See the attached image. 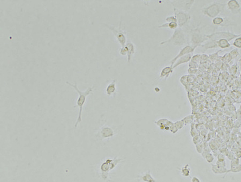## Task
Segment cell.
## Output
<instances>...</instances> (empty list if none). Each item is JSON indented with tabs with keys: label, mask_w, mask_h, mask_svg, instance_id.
<instances>
[{
	"label": "cell",
	"mask_w": 241,
	"mask_h": 182,
	"mask_svg": "<svg viewBox=\"0 0 241 182\" xmlns=\"http://www.w3.org/2000/svg\"><path fill=\"white\" fill-rule=\"evenodd\" d=\"M66 83L75 89V90L78 94L79 96L78 99L77 100L76 105L78 107L79 110L78 116L75 125V127H77V126L80 123L82 120L83 109V106L84 105L85 103L86 102V98L88 95L92 94L93 89H94V86H90L85 91H81L78 88V87L77 86L76 83L73 84L69 82H66Z\"/></svg>",
	"instance_id": "cell-1"
},
{
	"label": "cell",
	"mask_w": 241,
	"mask_h": 182,
	"mask_svg": "<svg viewBox=\"0 0 241 182\" xmlns=\"http://www.w3.org/2000/svg\"><path fill=\"white\" fill-rule=\"evenodd\" d=\"M186 36L184 32L181 28H177L174 30V33L171 38L161 42L160 45H164L166 44H172L174 46H182L186 43Z\"/></svg>",
	"instance_id": "cell-2"
},
{
	"label": "cell",
	"mask_w": 241,
	"mask_h": 182,
	"mask_svg": "<svg viewBox=\"0 0 241 182\" xmlns=\"http://www.w3.org/2000/svg\"><path fill=\"white\" fill-rule=\"evenodd\" d=\"M225 4L220 2H214L209 6L204 7L202 9V12L204 15L210 18L218 17L221 12H223L225 7Z\"/></svg>",
	"instance_id": "cell-3"
},
{
	"label": "cell",
	"mask_w": 241,
	"mask_h": 182,
	"mask_svg": "<svg viewBox=\"0 0 241 182\" xmlns=\"http://www.w3.org/2000/svg\"><path fill=\"white\" fill-rule=\"evenodd\" d=\"M207 35L202 33L199 28L192 30L190 32V43L194 47H197L203 45L204 42L208 41Z\"/></svg>",
	"instance_id": "cell-4"
},
{
	"label": "cell",
	"mask_w": 241,
	"mask_h": 182,
	"mask_svg": "<svg viewBox=\"0 0 241 182\" xmlns=\"http://www.w3.org/2000/svg\"><path fill=\"white\" fill-rule=\"evenodd\" d=\"M104 26H106L107 28L110 30L112 32L114 33L116 38L118 40V43L121 46V47H124L126 46L127 42V36L126 32L122 29V20L120 23L118 28H116L113 26H109L106 24H104Z\"/></svg>",
	"instance_id": "cell-5"
},
{
	"label": "cell",
	"mask_w": 241,
	"mask_h": 182,
	"mask_svg": "<svg viewBox=\"0 0 241 182\" xmlns=\"http://www.w3.org/2000/svg\"><path fill=\"white\" fill-rule=\"evenodd\" d=\"M207 35L208 39H211L218 40L219 39H227L230 42L231 40H234L236 38L241 36V33L236 35L232 32L227 31L216 32L210 35Z\"/></svg>",
	"instance_id": "cell-6"
},
{
	"label": "cell",
	"mask_w": 241,
	"mask_h": 182,
	"mask_svg": "<svg viewBox=\"0 0 241 182\" xmlns=\"http://www.w3.org/2000/svg\"><path fill=\"white\" fill-rule=\"evenodd\" d=\"M174 16L176 18L179 28H181L186 24L188 23L191 18V16L188 12L174 8Z\"/></svg>",
	"instance_id": "cell-7"
},
{
	"label": "cell",
	"mask_w": 241,
	"mask_h": 182,
	"mask_svg": "<svg viewBox=\"0 0 241 182\" xmlns=\"http://www.w3.org/2000/svg\"><path fill=\"white\" fill-rule=\"evenodd\" d=\"M195 1H172V4L174 8L177 9L178 10H183L184 12H188L192 8V6L194 3Z\"/></svg>",
	"instance_id": "cell-8"
},
{
	"label": "cell",
	"mask_w": 241,
	"mask_h": 182,
	"mask_svg": "<svg viewBox=\"0 0 241 182\" xmlns=\"http://www.w3.org/2000/svg\"><path fill=\"white\" fill-rule=\"evenodd\" d=\"M197 47H194L191 45H186L185 46H184V47H183L182 49H181L180 51L179 52V53H178V54L171 61V66L172 67L173 65L174 64V63L176 62V61L180 58L181 57L184 56V55H186V54H192L194 53V50L196 49Z\"/></svg>",
	"instance_id": "cell-9"
},
{
	"label": "cell",
	"mask_w": 241,
	"mask_h": 182,
	"mask_svg": "<svg viewBox=\"0 0 241 182\" xmlns=\"http://www.w3.org/2000/svg\"><path fill=\"white\" fill-rule=\"evenodd\" d=\"M228 9L234 15L239 14L241 12V6L236 0H230L227 3Z\"/></svg>",
	"instance_id": "cell-10"
},
{
	"label": "cell",
	"mask_w": 241,
	"mask_h": 182,
	"mask_svg": "<svg viewBox=\"0 0 241 182\" xmlns=\"http://www.w3.org/2000/svg\"><path fill=\"white\" fill-rule=\"evenodd\" d=\"M114 130L111 127L108 126L102 127L99 132L100 137L102 139H107L109 138L113 137L115 135Z\"/></svg>",
	"instance_id": "cell-11"
},
{
	"label": "cell",
	"mask_w": 241,
	"mask_h": 182,
	"mask_svg": "<svg viewBox=\"0 0 241 182\" xmlns=\"http://www.w3.org/2000/svg\"><path fill=\"white\" fill-rule=\"evenodd\" d=\"M192 54H186V55L183 56V57H181L180 58H178L176 62L174 63V64L172 66V68L173 69L176 68L177 67L179 66L180 65H182L185 63H188L189 61L191 60L192 59Z\"/></svg>",
	"instance_id": "cell-12"
},
{
	"label": "cell",
	"mask_w": 241,
	"mask_h": 182,
	"mask_svg": "<svg viewBox=\"0 0 241 182\" xmlns=\"http://www.w3.org/2000/svg\"><path fill=\"white\" fill-rule=\"evenodd\" d=\"M200 46L203 48L204 52L207 51L208 49H217L218 48V45H217V40L209 39L208 41H206L205 43L203 44Z\"/></svg>",
	"instance_id": "cell-13"
},
{
	"label": "cell",
	"mask_w": 241,
	"mask_h": 182,
	"mask_svg": "<svg viewBox=\"0 0 241 182\" xmlns=\"http://www.w3.org/2000/svg\"><path fill=\"white\" fill-rule=\"evenodd\" d=\"M138 178L140 181L144 182H158L153 178L150 170L144 174L139 175L138 176Z\"/></svg>",
	"instance_id": "cell-14"
},
{
	"label": "cell",
	"mask_w": 241,
	"mask_h": 182,
	"mask_svg": "<svg viewBox=\"0 0 241 182\" xmlns=\"http://www.w3.org/2000/svg\"><path fill=\"white\" fill-rule=\"evenodd\" d=\"M211 170L214 174H225V176L226 173L227 172L228 169L226 167H221V166H218L217 165L211 164Z\"/></svg>",
	"instance_id": "cell-15"
},
{
	"label": "cell",
	"mask_w": 241,
	"mask_h": 182,
	"mask_svg": "<svg viewBox=\"0 0 241 182\" xmlns=\"http://www.w3.org/2000/svg\"><path fill=\"white\" fill-rule=\"evenodd\" d=\"M155 124L160 128V129L161 130H165V128L166 126H168L170 127L172 124L174 123L172 121L169 120L166 118H162L160 119H159L157 121L154 122Z\"/></svg>",
	"instance_id": "cell-16"
},
{
	"label": "cell",
	"mask_w": 241,
	"mask_h": 182,
	"mask_svg": "<svg viewBox=\"0 0 241 182\" xmlns=\"http://www.w3.org/2000/svg\"><path fill=\"white\" fill-rule=\"evenodd\" d=\"M126 46L127 49V61L128 63H130L132 60V56L135 52V45L133 43H132V42H129L127 43Z\"/></svg>",
	"instance_id": "cell-17"
},
{
	"label": "cell",
	"mask_w": 241,
	"mask_h": 182,
	"mask_svg": "<svg viewBox=\"0 0 241 182\" xmlns=\"http://www.w3.org/2000/svg\"><path fill=\"white\" fill-rule=\"evenodd\" d=\"M116 80L113 81L112 82L110 83L106 88V92L108 96H110L113 94H115L116 91Z\"/></svg>",
	"instance_id": "cell-18"
},
{
	"label": "cell",
	"mask_w": 241,
	"mask_h": 182,
	"mask_svg": "<svg viewBox=\"0 0 241 182\" xmlns=\"http://www.w3.org/2000/svg\"><path fill=\"white\" fill-rule=\"evenodd\" d=\"M173 72V69L171 66L165 67V68L162 69L161 72L160 77L161 78H167L168 77L171 73Z\"/></svg>",
	"instance_id": "cell-19"
},
{
	"label": "cell",
	"mask_w": 241,
	"mask_h": 182,
	"mask_svg": "<svg viewBox=\"0 0 241 182\" xmlns=\"http://www.w3.org/2000/svg\"><path fill=\"white\" fill-rule=\"evenodd\" d=\"M217 45L218 48L221 49H228L231 46V44L230 41L225 39H221L217 40Z\"/></svg>",
	"instance_id": "cell-20"
},
{
	"label": "cell",
	"mask_w": 241,
	"mask_h": 182,
	"mask_svg": "<svg viewBox=\"0 0 241 182\" xmlns=\"http://www.w3.org/2000/svg\"><path fill=\"white\" fill-rule=\"evenodd\" d=\"M180 170L181 174L183 177H188L190 176L191 174V169L189 164H186L181 168H178Z\"/></svg>",
	"instance_id": "cell-21"
},
{
	"label": "cell",
	"mask_w": 241,
	"mask_h": 182,
	"mask_svg": "<svg viewBox=\"0 0 241 182\" xmlns=\"http://www.w3.org/2000/svg\"><path fill=\"white\" fill-rule=\"evenodd\" d=\"M107 161L109 163L110 168V170H113V169L115 168L116 166L119 164L120 163L122 162L123 161L122 159H118V158H114V159H107Z\"/></svg>",
	"instance_id": "cell-22"
},
{
	"label": "cell",
	"mask_w": 241,
	"mask_h": 182,
	"mask_svg": "<svg viewBox=\"0 0 241 182\" xmlns=\"http://www.w3.org/2000/svg\"><path fill=\"white\" fill-rule=\"evenodd\" d=\"M237 24L231 18L229 17H224V22L222 24L221 27H228L230 26H237Z\"/></svg>",
	"instance_id": "cell-23"
},
{
	"label": "cell",
	"mask_w": 241,
	"mask_h": 182,
	"mask_svg": "<svg viewBox=\"0 0 241 182\" xmlns=\"http://www.w3.org/2000/svg\"><path fill=\"white\" fill-rule=\"evenodd\" d=\"M178 27V25L176 22H172V23H166L163 24L162 25L159 26V28H168L170 29L175 30L177 29Z\"/></svg>",
	"instance_id": "cell-24"
},
{
	"label": "cell",
	"mask_w": 241,
	"mask_h": 182,
	"mask_svg": "<svg viewBox=\"0 0 241 182\" xmlns=\"http://www.w3.org/2000/svg\"><path fill=\"white\" fill-rule=\"evenodd\" d=\"M240 172H241V163L240 165H238V166L230 167V169H228L227 172L225 176L223 178H225L226 176V175L228 174H229V173L236 174V173H239Z\"/></svg>",
	"instance_id": "cell-25"
},
{
	"label": "cell",
	"mask_w": 241,
	"mask_h": 182,
	"mask_svg": "<svg viewBox=\"0 0 241 182\" xmlns=\"http://www.w3.org/2000/svg\"><path fill=\"white\" fill-rule=\"evenodd\" d=\"M224 22V17H221V16H218L214 18L212 20V23L214 26H221L222 23Z\"/></svg>",
	"instance_id": "cell-26"
},
{
	"label": "cell",
	"mask_w": 241,
	"mask_h": 182,
	"mask_svg": "<svg viewBox=\"0 0 241 182\" xmlns=\"http://www.w3.org/2000/svg\"><path fill=\"white\" fill-rule=\"evenodd\" d=\"M203 158L206 160L207 162L211 164L213 162L214 159H215V156H214L213 153L211 152V153H208L207 154L205 155Z\"/></svg>",
	"instance_id": "cell-27"
},
{
	"label": "cell",
	"mask_w": 241,
	"mask_h": 182,
	"mask_svg": "<svg viewBox=\"0 0 241 182\" xmlns=\"http://www.w3.org/2000/svg\"><path fill=\"white\" fill-rule=\"evenodd\" d=\"M182 120L184 122L185 126L189 125V124H191L193 122V120H194V116H192V115H189V116L184 117Z\"/></svg>",
	"instance_id": "cell-28"
},
{
	"label": "cell",
	"mask_w": 241,
	"mask_h": 182,
	"mask_svg": "<svg viewBox=\"0 0 241 182\" xmlns=\"http://www.w3.org/2000/svg\"><path fill=\"white\" fill-rule=\"evenodd\" d=\"M203 137L200 134L196 135L192 138V141H193V143L194 145H197V144H199V143L203 142Z\"/></svg>",
	"instance_id": "cell-29"
},
{
	"label": "cell",
	"mask_w": 241,
	"mask_h": 182,
	"mask_svg": "<svg viewBox=\"0 0 241 182\" xmlns=\"http://www.w3.org/2000/svg\"><path fill=\"white\" fill-rule=\"evenodd\" d=\"M231 151L233 152L234 154L235 155V157L239 159H241V148H239L237 146L235 148H234L233 149V151Z\"/></svg>",
	"instance_id": "cell-30"
},
{
	"label": "cell",
	"mask_w": 241,
	"mask_h": 182,
	"mask_svg": "<svg viewBox=\"0 0 241 182\" xmlns=\"http://www.w3.org/2000/svg\"><path fill=\"white\" fill-rule=\"evenodd\" d=\"M233 45L234 46L236 47V49H241V36H239V37L234 39L233 43Z\"/></svg>",
	"instance_id": "cell-31"
},
{
	"label": "cell",
	"mask_w": 241,
	"mask_h": 182,
	"mask_svg": "<svg viewBox=\"0 0 241 182\" xmlns=\"http://www.w3.org/2000/svg\"><path fill=\"white\" fill-rule=\"evenodd\" d=\"M195 147H196V151L198 154H202L203 152L204 151V142H202L201 143L197 144V145H195Z\"/></svg>",
	"instance_id": "cell-32"
},
{
	"label": "cell",
	"mask_w": 241,
	"mask_h": 182,
	"mask_svg": "<svg viewBox=\"0 0 241 182\" xmlns=\"http://www.w3.org/2000/svg\"><path fill=\"white\" fill-rule=\"evenodd\" d=\"M221 60L224 63H229L233 59L231 58V55H230V53H225V54L222 57Z\"/></svg>",
	"instance_id": "cell-33"
},
{
	"label": "cell",
	"mask_w": 241,
	"mask_h": 182,
	"mask_svg": "<svg viewBox=\"0 0 241 182\" xmlns=\"http://www.w3.org/2000/svg\"><path fill=\"white\" fill-rule=\"evenodd\" d=\"M230 55H231L232 59H235L237 57L239 56L240 54V52L238 50V49H234L233 50H231L230 52Z\"/></svg>",
	"instance_id": "cell-34"
},
{
	"label": "cell",
	"mask_w": 241,
	"mask_h": 182,
	"mask_svg": "<svg viewBox=\"0 0 241 182\" xmlns=\"http://www.w3.org/2000/svg\"><path fill=\"white\" fill-rule=\"evenodd\" d=\"M241 163H240V159L235 157L234 158L233 160H231L230 161V167L231 166H238V165H240Z\"/></svg>",
	"instance_id": "cell-35"
},
{
	"label": "cell",
	"mask_w": 241,
	"mask_h": 182,
	"mask_svg": "<svg viewBox=\"0 0 241 182\" xmlns=\"http://www.w3.org/2000/svg\"><path fill=\"white\" fill-rule=\"evenodd\" d=\"M199 132L198 131L196 127H194V126L192 127V126L191 125V130H190V133L191 137L193 138L196 135H199Z\"/></svg>",
	"instance_id": "cell-36"
},
{
	"label": "cell",
	"mask_w": 241,
	"mask_h": 182,
	"mask_svg": "<svg viewBox=\"0 0 241 182\" xmlns=\"http://www.w3.org/2000/svg\"><path fill=\"white\" fill-rule=\"evenodd\" d=\"M175 125L176 126L177 128H178V130H180L181 129H182L183 127L185 126L184 123L183 121L182 120H178V121H176L174 123Z\"/></svg>",
	"instance_id": "cell-37"
},
{
	"label": "cell",
	"mask_w": 241,
	"mask_h": 182,
	"mask_svg": "<svg viewBox=\"0 0 241 182\" xmlns=\"http://www.w3.org/2000/svg\"><path fill=\"white\" fill-rule=\"evenodd\" d=\"M166 21L167 23H172V22H176V23H177L176 18L175 17V16H170L167 17L166 18Z\"/></svg>",
	"instance_id": "cell-38"
},
{
	"label": "cell",
	"mask_w": 241,
	"mask_h": 182,
	"mask_svg": "<svg viewBox=\"0 0 241 182\" xmlns=\"http://www.w3.org/2000/svg\"><path fill=\"white\" fill-rule=\"evenodd\" d=\"M169 131L171 132V133H173V134H175V133H176L178 131V129L177 128L176 126L175 125L174 123L171 126Z\"/></svg>",
	"instance_id": "cell-39"
},
{
	"label": "cell",
	"mask_w": 241,
	"mask_h": 182,
	"mask_svg": "<svg viewBox=\"0 0 241 182\" xmlns=\"http://www.w3.org/2000/svg\"><path fill=\"white\" fill-rule=\"evenodd\" d=\"M230 72L231 74L234 75H235L237 73V65H234L231 67V68L230 69Z\"/></svg>",
	"instance_id": "cell-40"
},
{
	"label": "cell",
	"mask_w": 241,
	"mask_h": 182,
	"mask_svg": "<svg viewBox=\"0 0 241 182\" xmlns=\"http://www.w3.org/2000/svg\"><path fill=\"white\" fill-rule=\"evenodd\" d=\"M120 54H121L122 55H124V56L127 55V47H126V46H125L124 47H121L120 49Z\"/></svg>",
	"instance_id": "cell-41"
},
{
	"label": "cell",
	"mask_w": 241,
	"mask_h": 182,
	"mask_svg": "<svg viewBox=\"0 0 241 182\" xmlns=\"http://www.w3.org/2000/svg\"><path fill=\"white\" fill-rule=\"evenodd\" d=\"M216 165L221 167H226V162L225 161L217 160Z\"/></svg>",
	"instance_id": "cell-42"
},
{
	"label": "cell",
	"mask_w": 241,
	"mask_h": 182,
	"mask_svg": "<svg viewBox=\"0 0 241 182\" xmlns=\"http://www.w3.org/2000/svg\"><path fill=\"white\" fill-rule=\"evenodd\" d=\"M201 59V55L199 54V55H196L192 57V59H191V61L194 62V63H198V61H199Z\"/></svg>",
	"instance_id": "cell-43"
},
{
	"label": "cell",
	"mask_w": 241,
	"mask_h": 182,
	"mask_svg": "<svg viewBox=\"0 0 241 182\" xmlns=\"http://www.w3.org/2000/svg\"><path fill=\"white\" fill-rule=\"evenodd\" d=\"M226 157H227L228 159H229L230 161H231V160H233L234 158L235 157V155L234 154L233 152H231V151H229V152H228V153L227 155H226Z\"/></svg>",
	"instance_id": "cell-44"
},
{
	"label": "cell",
	"mask_w": 241,
	"mask_h": 182,
	"mask_svg": "<svg viewBox=\"0 0 241 182\" xmlns=\"http://www.w3.org/2000/svg\"><path fill=\"white\" fill-rule=\"evenodd\" d=\"M216 157H217V160L225 161L226 156L222 153H220Z\"/></svg>",
	"instance_id": "cell-45"
},
{
	"label": "cell",
	"mask_w": 241,
	"mask_h": 182,
	"mask_svg": "<svg viewBox=\"0 0 241 182\" xmlns=\"http://www.w3.org/2000/svg\"><path fill=\"white\" fill-rule=\"evenodd\" d=\"M198 66V64L197 63H194L193 61H190V63H189V67H190L191 68L196 69L197 67Z\"/></svg>",
	"instance_id": "cell-46"
},
{
	"label": "cell",
	"mask_w": 241,
	"mask_h": 182,
	"mask_svg": "<svg viewBox=\"0 0 241 182\" xmlns=\"http://www.w3.org/2000/svg\"><path fill=\"white\" fill-rule=\"evenodd\" d=\"M236 143L238 147L241 148V137L239 136H238L236 139Z\"/></svg>",
	"instance_id": "cell-47"
},
{
	"label": "cell",
	"mask_w": 241,
	"mask_h": 182,
	"mask_svg": "<svg viewBox=\"0 0 241 182\" xmlns=\"http://www.w3.org/2000/svg\"><path fill=\"white\" fill-rule=\"evenodd\" d=\"M191 182H201L197 177L194 176L191 178Z\"/></svg>",
	"instance_id": "cell-48"
},
{
	"label": "cell",
	"mask_w": 241,
	"mask_h": 182,
	"mask_svg": "<svg viewBox=\"0 0 241 182\" xmlns=\"http://www.w3.org/2000/svg\"><path fill=\"white\" fill-rule=\"evenodd\" d=\"M240 54L241 55V52H240ZM238 67H239V70L241 71V58L239 59V62H238Z\"/></svg>",
	"instance_id": "cell-49"
},
{
	"label": "cell",
	"mask_w": 241,
	"mask_h": 182,
	"mask_svg": "<svg viewBox=\"0 0 241 182\" xmlns=\"http://www.w3.org/2000/svg\"><path fill=\"white\" fill-rule=\"evenodd\" d=\"M154 90H155V91L157 92H158L160 91V88H159L158 87H156L155 89H154Z\"/></svg>",
	"instance_id": "cell-50"
},
{
	"label": "cell",
	"mask_w": 241,
	"mask_h": 182,
	"mask_svg": "<svg viewBox=\"0 0 241 182\" xmlns=\"http://www.w3.org/2000/svg\"><path fill=\"white\" fill-rule=\"evenodd\" d=\"M240 78H241V75H240Z\"/></svg>",
	"instance_id": "cell-51"
},
{
	"label": "cell",
	"mask_w": 241,
	"mask_h": 182,
	"mask_svg": "<svg viewBox=\"0 0 241 182\" xmlns=\"http://www.w3.org/2000/svg\"><path fill=\"white\" fill-rule=\"evenodd\" d=\"M240 129H241V127H240Z\"/></svg>",
	"instance_id": "cell-52"
}]
</instances>
